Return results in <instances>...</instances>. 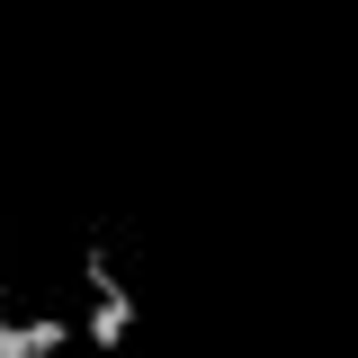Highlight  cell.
Listing matches in <instances>:
<instances>
[{
	"mask_svg": "<svg viewBox=\"0 0 358 358\" xmlns=\"http://www.w3.org/2000/svg\"><path fill=\"white\" fill-rule=\"evenodd\" d=\"M126 331H134V296H126V287H108V296L90 305V322H81V341H90V350H99V358H117V350H126Z\"/></svg>",
	"mask_w": 358,
	"mask_h": 358,
	"instance_id": "6da1fadb",
	"label": "cell"
},
{
	"mask_svg": "<svg viewBox=\"0 0 358 358\" xmlns=\"http://www.w3.org/2000/svg\"><path fill=\"white\" fill-rule=\"evenodd\" d=\"M72 341V322H0V358H54Z\"/></svg>",
	"mask_w": 358,
	"mask_h": 358,
	"instance_id": "7a4b0ae2",
	"label": "cell"
}]
</instances>
